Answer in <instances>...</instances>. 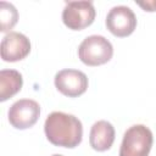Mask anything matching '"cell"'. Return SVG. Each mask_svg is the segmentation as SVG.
Segmentation results:
<instances>
[{"instance_id":"1","label":"cell","mask_w":156,"mask_h":156,"mask_svg":"<svg viewBox=\"0 0 156 156\" xmlns=\"http://www.w3.org/2000/svg\"><path fill=\"white\" fill-rule=\"evenodd\" d=\"M44 132L52 145L68 149L78 146L83 138L82 122L76 116L61 111H54L46 117Z\"/></svg>"},{"instance_id":"2","label":"cell","mask_w":156,"mask_h":156,"mask_svg":"<svg viewBox=\"0 0 156 156\" xmlns=\"http://www.w3.org/2000/svg\"><path fill=\"white\" fill-rule=\"evenodd\" d=\"M113 55L112 44L102 35L87 37L78 48V57L87 66H100L107 63Z\"/></svg>"},{"instance_id":"3","label":"cell","mask_w":156,"mask_h":156,"mask_svg":"<svg viewBox=\"0 0 156 156\" xmlns=\"http://www.w3.org/2000/svg\"><path fill=\"white\" fill-rule=\"evenodd\" d=\"M152 141V132L146 126L134 124L123 135L119 156H149Z\"/></svg>"},{"instance_id":"4","label":"cell","mask_w":156,"mask_h":156,"mask_svg":"<svg viewBox=\"0 0 156 156\" xmlns=\"http://www.w3.org/2000/svg\"><path fill=\"white\" fill-rule=\"evenodd\" d=\"M95 20V9L91 1H69L62 11V21L72 30H82Z\"/></svg>"},{"instance_id":"5","label":"cell","mask_w":156,"mask_h":156,"mask_svg":"<svg viewBox=\"0 0 156 156\" xmlns=\"http://www.w3.org/2000/svg\"><path fill=\"white\" fill-rule=\"evenodd\" d=\"M40 116V106L35 100L21 99L11 105L7 112L10 124L16 129L33 127Z\"/></svg>"},{"instance_id":"6","label":"cell","mask_w":156,"mask_h":156,"mask_svg":"<svg viewBox=\"0 0 156 156\" xmlns=\"http://www.w3.org/2000/svg\"><path fill=\"white\" fill-rule=\"evenodd\" d=\"M107 29L118 38L130 35L136 27V17L133 10L124 5L112 7L106 16Z\"/></svg>"},{"instance_id":"7","label":"cell","mask_w":156,"mask_h":156,"mask_svg":"<svg viewBox=\"0 0 156 156\" xmlns=\"http://www.w3.org/2000/svg\"><path fill=\"white\" fill-rule=\"evenodd\" d=\"M56 89L68 98H77L88 89V77L84 72L72 68L61 69L55 74L54 79Z\"/></svg>"},{"instance_id":"8","label":"cell","mask_w":156,"mask_h":156,"mask_svg":"<svg viewBox=\"0 0 156 156\" xmlns=\"http://www.w3.org/2000/svg\"><path fill=\"white\" fill-rule=\"evenodd\" d=\"M30 52V41L29 39L20 32L7 33L0 46L1 58L6 62H17L28 56Z\"/></svg>"},{"instance_id":"9","label":"cell","mask_w":156,"mask_h":156,"mask_svg":"<svg viewBox=\"0 0 156 156\" xmlns=\"http://www.w3.org/2000/svg\"><path fill=\"white\" fill-rule=\"evenodd\" d=\"M115 141V128L113 126L105 121H98L91 126L89 134L90 146L96 151L108 150Z\"/></svg>"},{"instance_id":"10","label":"cell","mask_w":156,"mask_h":156,"mask_svg":"<svg viewBox=\"0 0 156 156\" xmlns=\"http://www.w3.org/2000/svg\"><path fill=\"white\" fill-rule=\"evenodd\" d=\"M23 85L22 74L16 69H1L0 71V101L16 95Z\"/></svg>"},{"instance_id":"11","label":"cell","mask_w":156,"mask_h":156,"mask_svg":"<svg viewBox=\"0 0 156 156\" xmlns=\"http://www.w3.org/2000/svg\"><path fill=\"white\" fill-rule=\"evenodd\" d=\"M18 21V11L16 7L6 1L0 2V30L9 32Z\"/></svg>"},{"instance_id":"12","label":"cell","mask_w":156,"mask_h":156,"mask_svg":"<svg viewBox=\"0 0 156 156\" xmlns=\"http://www.w3.org/2000/svg\"><path fill=\"white\" fill-rule=\"evenodd\" d=\"M136 5H139L143 10L152 12L156 11V0H149V1H138Z\"/></svg>"},{"instance_id":"13","label":"cell","mask_w":156,"mask_h":156,"mask_svg":"<svg viewBox=\"0 0 156 156\" xmlns=\"http://www.w3.org/2000/svg\"><path fill=\"white\" fill-rule=\"evenodd\" d=\"M52 156H63V155H60V154H55V155H52Z\"/></svg>"}]
</instances>
